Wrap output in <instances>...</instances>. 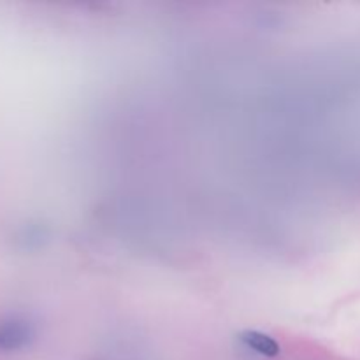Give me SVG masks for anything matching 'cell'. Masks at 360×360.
<instances>
[{
    "label": "cell",
    "instance_id": "7a4b0ae2",
    "mask_svg": "<svg viewBox=\"0 0 360 360\" xmlns=\"http://www.w3.org/2000/svg\"><path fill=\"white\" fill-rule=\"evenodd\" d=\"M239 340H241L243 345H246L250 350H253L255 354L267 359L278 357L281 352L280 345L276 343L274 338L267 336V334L264 333H259V330H245V333H241Z\"/></svg>",
    "mask_w": 360,
    "mask_h": 360
},
{
    "label": "cell",
    "instance_id": "6da1fadb",
    "mask_svg": "<svg viewBox=\"0 0 360 360\" xmlns=\"http://www.w3.org/2000/svg\"><path fill=\"white\" fill-rule=\"evenodd\" d=\"M34 340V329L28 322L9 319L0 322V352H20Z\"/></svg>",
    "mask_w": 360,
    "mask_h": 360
}]
</instances>
